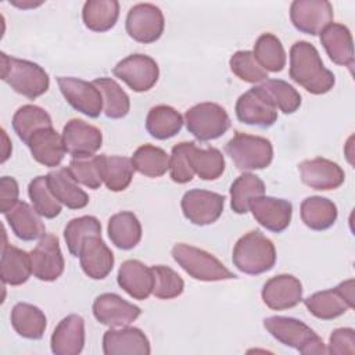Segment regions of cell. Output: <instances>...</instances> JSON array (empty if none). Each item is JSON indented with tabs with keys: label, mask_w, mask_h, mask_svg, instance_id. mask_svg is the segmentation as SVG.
<instances>
[{
	"label": "cell",
	"mask_w": 355,
	"mask_h": 355,
	"mask_svg": "<svg viewBox=\"0 0 355 355\" xmlns=\"http://www.w3.org/2000/svg\"><path fill=\"white\" fill-rule=\"evenodd\" d=\"M112 72L136 93L150 90L159 76L158 64L146 54L128 55L114 67Z\"/></svg>",
	"instance_id": "7c38bea8"
},
{
	"label": "cell",
	"mask_w": 355,
	"mask_h": 355,
	"mask_svg": "<svg viewBox=\"0 0 355 355\" xmlns=\"http://www.w3.org/2000/svg\"><path fill=\"white\" fill-rule=\"evenodd\" d=\"M32 275L31 257L21 248H17L6 241L1 247V262H0V276L4 284L21 286L28 282Z\"/></svg>",
	"instance_id": "83f0119b"
},
{
	"label": "cell",
	"mask_w": 355,
	"mask_h": 355,
	"mask_svg": "<svg viewBox=\"0 0 355 355\" xmlns=\"http://www.w3.org/2000/svg\"><path fill=\"white\" fill-rule=\"evenodd\" d=\"M290 78L312 94H324L336 83L313 44L305 40L295 42L290 49Z\"/></svg>",
	"instance_id": "6da1fadb"
},
{
	"label": "cell",
	"mask_w": 355,
	"mask_h": 355,
	"mask_svg": "<svg viewBox=\"0 0 355 355\" xmlns=\"http://www.w3.org/2000/svg\"><path fill=\"white\" fill-rule=\"evenodd\" d=\"M119 17L116 0H89L83 4L82 19L93 32H107L115 26Z\"/></svg>",
	"instance_id": "e575fe53"
},
{
	"label": "cell",
	"mask_w": 355,
	"mask_h": 355,
	"mask_svg": "<svg viewBox=\"0 0 355 355\" xmlns=\"http://www.w3.org/2000/svg\"><path fill=\"white\" fill-rule=\"evenodd\" d=\"M46 176L51 193L62 205L71 209H82L89 204V196L79 187L67 168L51 171Z\"/></svg>",
	"instance_id": "f1b7e54d"
},
{
	"label": "cell",
	"mask_w": 355,
	"mask_h": 355,
	"mask_svg": "<svg viewBox=\"0 0 355 355\" xmlns=\"http://www.w3.org/2000/svg\"><path fill=\"white\" fill-rule=\"evenodd\" d=\"M19 187L14 178L3 176L0 179V209L1 214H7L18 202Z\"/></svg>",
	"instance_id": "f907efd6"
},
{
	"label": "cell",
	"mask_w": 355,
	"mask_h": 355,
	"mask_svg": "<svg viewBox=\"0 0 355 355\" xmlns=\"http://www.w3.org/2000/svg\"><path fill=\"white\" fill-rule=\"evenodd\" d=\"M62 143L65 153L73 158H89L100 150L103 133L94 125L73 118L62 129Z\"/></svg>",
	"instance_id": "2e32d148"
},
{
	"label": "cell",
	"mask_w": 355,
	"mask_h": 355,
	"mask_svg": "<svg viewBox=\"0 0 355 355\" xmlns=\"http://www.w3.org/2000/svg\"><path fill=\"white\" fill-rule=\"evenodd\" d=\"M4 216L12 233L24 241H33L46 234L40 215L25 201H18Z\"/></svg>",
	"instance_id": "4316f807"
},
{
	"label": "cell",
	"mask_w": 355,
	"mask_h": 355,
	"mask_svg": "<svg viewBox=\"0 0 355 355\" xmlns=\"http://www.w3.org/2000/svg\"><path fill=\"white\" fill-rule=\"evenodd\" d=\"M105 355H148L151 352L147 336L137 327H111L103 336Z\"/></svg>",
	"instance_id": "44dd1931"
},
{
	"label": "cell",
	"mask_w": 355,
	"mask_h": 355,
	"mask_svg": "<svg viewBox=\"0 0 355 355\" xmlns=\"http://www.w3.org/2000/svg\"><path fill=\"white\" fill-rule=\"evenodd\" d=\"M252 54L266 72H280L286 67L284 47L273 33L261 35L254 44Z\"/></svg>",
	"instance_id": "60d3db41"
},
{
	"label": "cell",
	"mask_w": 355,
	"mask_h": 355,
	"mask_svg": "<svg viewBox=\"0 0 355 355\" xmlns=\"http://www.w3.org/2000/svg\"><path fill=\"white\" fill-rule=\"evenodd\" d=\"M28 194L33 208L40 216L53 219L60 215L62 204L51 193L47 183V176H36L33 180H31Z\"/></svg>",
	"instance_id": "b9f144b4"
},
{
	"label": "cell",
	"mask_w": 355,
	"mask_h": 355,
	"mask_svg": "<svg viewBox=\"0 0 355 355\" xmlns=\"http://www.w3.org/2000/svg\"><path fill=\"white\" fill-rule=\"evenodd\" d=\"M116 280L119 287L135 300H147L153 294V270L141 261H125L118 270Z\"/></svg>",
	"instance_id": "cb8c5ba5"
},
{
	"label": "cell",
	"mask_w": 355,
	"mask_h": 355,
	"mask_svg": "<svg viewBox=\"0 0 355 355\" xmlns=\"http://www.w3.org/2000/svg\"><path fill=\"white\" fill-rule=\"evenodd\" d=\"M304 305L315 318L330 320L354 308V279L341 282L337 287L313 293L304 300Z\"/></svg>",
	"instance_id": "ba28073f"
},
{
	"label": "cell",
	"mask_w": 355,
	"mask_h": 355,
	"mask_svg": "<svg viewBox=\"0 0 355 355\" xmlns=\"http://www.w3.org/2000/svg\"><path fill=\"white\" fill-rule=\"evenodd\" d=\"M93 234H101V223L98 222L97 218L85 215V216L71 219L64 229V239H65L68 251L73 257H78L80 251V245L85 241V239Z\"/></svg>",
	"instance_id": "7bdbcfd3"
},
{
	"label": "cell",
	"mask_w": 355,
	"mask_h": 355,
	"mask_svg": "<svg viewBox=\"0 0 355 355\" xmlns=\"http://www.w3.org/2000/svg\"><path fill=\"white\" fill-rule=\"evenodd\" d=\"M338 211L336 204L324 197L312 196L301 202V219L312 230H326L337 219Z\"/></svg>",
	"instance_id": "836d02e7"
},
{
	"label": "cell",
	"mask_w": 355,
	"mask_h": 355,
	"mask_svg": "<svg viewBox=\"0 0 355 355\" xmlns=\"http://www.w3.org/2000/svg\"><path fill=\"white\" fill-rule=\"evenodd\" d=\"M26 146L29 147L33 159L49 168L58 166L65 154L62 135L53 126L36 130L29 137Z\"/></svg>",
	"instance_id": "d4e9b609"
},
{
	"label": "cell",
	"mask_w": 355,
	"mask_h": 355,
	"mask_svg": "<svg viewBox=\"0 0 355 355\" xmlns=\"http://www.w3.org/2000/svg\"><path fill=\"white\" fill-rule=\"evenodd\" d=\"M130 159L135 171L147 178H159L169 169V155L153 144L140 146Z\"/></svg>",
	"instance_id": "f35d334b"
},
{
	"label": "cell",
	"mask_w": 355,
	"mask_h": 355,
	"mask_svg": "<svg viewBox=\"0 0 355 355\" xmlns=\"http://www.w3.org/2000/svg\"><path fill=\"white\" fill-rule=\"evenodd\" d=\"M190 144L191 141H182L172 147V153L169 155V175L175 183H187L194 176L189 157Z\"/></svg>",
	"instance_id": "c3c4849f"
},
{
	"label": "cell",
	"mask_w": 355,
	"mask_h": 355,
	"mask_svg": "<svg viewBox=\"0 0 355 355\" xmlns=\"http://www.w3.org/2000/svg\"><path fill=\"white\" fill-rule=\"evenodd\" d=\"M261 295L270 309H290L302 301V284L293 275H277L266 280Z\"/></svg>",
	"instance_id": "ffe728a7"
},
{
	"label": "cell",
	"mask_w": 355,
	"mask_h": 355,
	"mask_svg": "<svg viewBox=\"0 0 355 355\" xmlns=\"http://www.w3.org/2000/svg\"><path fill=\"white\" fill-rule=\"evenodd\" d=\"M189 133L200 141L215 140L230 128V118L225 108L216 103H200L184 114Z\"/></svg>",
	"instance_id": "52a82bcc"
},
{
	"label": "cell",
	"mask_w": 355,
	"mask_h": 355,
	"mask_svg": "<svg viewBox=\"0 0 355 355\" xmlns=\"http://www.w3.org/2000/svg\"><path fill=\"white\" fill-rule=\"evenodd\" d=\"M125 26L133 40L144 44L154 43L164 33L165 18L157 6L139 3L128 11Z\"/></svg>",
	"instance_id": "30bf717a"
},
{
	"label": "cell",
	"mask_w": 355,
	"mask_h": 355,
	"mask_svg": "<svg viewBox=\"0 0 355 355\" xmlns=\"http://www.w3.org/2000/svg\"><path fill=\"white\" fill-rule=\"evenodd\" d=\"M1 79L14 92L31 100L44 94L50 86L49 73L36 62L1 53Z\"/></svg>",
	"instance_id": "7a4b0ae2"
},
{
	"label": "cell",
	"mask_w": 355,
	"mask_h": 355,
	"mask_svg": "<svg viewBox=\"0 0 355 355\" xmlns=\"http://www.w3.org/2000/svg\"><path fill=\"white\" fill-rule=\"evenodd\" d=\"M329 354L354 355L355 354V330L351 327L336 329L329 338Z\"/></svg>",
	"instance_id": "681fc988"
},
{
	"label": "cell",
	"mask_w": 355,
	"mask_h": 355,
	"mask_svg": "<svg viewBox=\"0 0 355 355\" xmlns=\"http://www.w3.org/2000/svg\"><path fill=\"white\" fill-rule=\"evenodd\" d=\"M43 1H32V0H26V1H12L14 6L19 7V8H33L40 6Z\"/></svg>",
	"instance_id": "f5cc1de1"
},
{
	"label": "cell",
	"mask_w": 355,
	"mask_h": 355,
	"mask_svg": "<svg viewBox=\"0 0 355 355\" xmlns=\"http://www.w3.org/2000/svg\"><path fill=\"white\" fill-rule=\"evenodd\" d=\"M3 157H1V162H6L7 161V158L10 157V154H11V143L8 141V137H7V133H6V130L3 129Z\"/></svg>",
	"instance_id": "816d5d0a"
},
{
	"label": "cell",
	"mask_w": 355,
	"mask_h": 355,
	"mask_svg": "<svg viewBox=\"0 0 355 355\" xmlns=\"http://www.w3.org/2000/svg\"><path fill=\"white\" fill-rule=\"evenodd\" d=\"M225 151L240 171L263 169L273 159V147L266 137L241 132H236L226 143Z\"/></svg>",
	"instance_id": "8992f818"
},
{
	"label": "cell",
	"mask_w": 355,
	"mask_h": 355,
	"mask_svg": "<svg viewBox=\"0 0 355 355\" xmlns=\"http://www.w3.org/2000/svg\"><path fill=\"white\" fill-rule=\"evenodd\" d=\"M263 327L279 343L297 349L302 355L327 354L322 338L304 322L287 316H269L263 319Z\"/></svg>",
	"instance_id": "277c9868"
},
{
	"label": "cell",
	"mask_w": 355,
	"mask_h": 355,
	"mask_svg": "<svg viewBox=\"0 0 355 355\" xmlns=\"http://www.w3.org/2000/svg\"><path fill=\"white\" fill-rule=\"evenodd\" d=\"M97 158L101 180L108 190L122 191L130 184L135 172L130 158L105 154L97 155Z\"/></svg>",
	"instance_id": "1f68e13d"
},
{
	"label": "cell",
	"mask_w": 355,
	"mask_h": 355,
	"mask_svg": "<svg viewBox=\"0 0 355 355\" xmlns=\"http://www.w3.org/2000/svg\"><path fill=\"white\" fill-rule=\"evenodd\" d=\"M263 194L265 183L262 179L250 172L243 173L230 186V207L239 215L247 214L250 201Z\"/></svg>",
	"instance_id": "74e56055"
},
{
	"label": "cell",
	"mask_w": 355,
	"mask_h": 355,
	"mask_svg": "<svg viewBox=\"0 0 355 355\" xmlns=\"http://www.w3.org/2000/svg\"><path fill=\"white\" fill-rule=\"evenodd\" d=\"M248 211L252 212V216L261 226L273 233L286 230L293 216V205L290 201L268 196L251 200Z\"/></svg>",
	"instance_id": "ac0fdd59"
},
{
	"label": "cell",
	"mask_w": 355,
	"mask_h": 355,
	"mask_svg": "<svg viewBox=\"0 0 355 355\" xmlns=\"http://www.w3.org/2000/svg\"><path fill=\"white\" fill-rule=\"evenodd\" d=\"M233 265L245 275H261L276 263V248L270 239L259 230H251L234 244Z\"/></svg>",
	"instance_id": "3957f363"
},
{
	"label": "cell",
	"mask_w": 355,
	"mask_h": 355,
	"mask_svg": "<svg viewBox=\"0 0 355 355\" xmlns=\"http://www.w3.org/2000/svg\"><path fill=\"white\" fill-rule=\"evenodd\" d=\"M141 313L137 305L123 300L118 294L104 293L100 294L93 302L94 318L110 327H123L135 322Z\"/></svg>",
	"instance_id": "e0dca14e"
},
{
	"label": "cell",
	"mask_w": 355,
	"mask_h": 355,
	"mask_svg": "<svg viewBox=\"0 0 355 355\" xmlns=\"http://www.w3.org/2000/svg\"><path fill=\"white\" fill-rule=\"evenodd\" d=\"M58 87L67 103L89 118H97L103 111V96L93 82L72 76H58Z\"/></svg>",
	"instance_id": "4fadbf2b"
},
{
	"label": "cell",
	"mask_w": 355,
	"mask_h": 355,
	"mask_svg": "<svg viewBox=\"0 0 355 355\" xmlns=\"http://www.w3.org/2000/svg\"><path fill=\"white\" fill-rule=\"evenodd\" d=\"M320 43L334 64L348 67L352 71L354 40L349 29L345 25L331 22L320 32Z\"/></svg>",
	"instance_id": "484cf974"
},
{
	"label": "cell",
	"mask_w": 355,
	"mask_h": 355,
	"mask_svg": "<svg viewBox=\"0 0 355 355\" xmlns=\"http://www.w3.org/2000/svg\"><path fill=\"white\" fill-rule=\"evenodd\" d=\"M103 96V111L107 118L121 119L130 110V100L126 92L112 78H97L93 80Z\"/></svg>",
	"instance_id": "d590c367"
},
{
	"label": "cell",
	"mask_w": 355,
	"mask_h": 355,
	"mask_svg": "<svg viewBox=\"0 0 355 355\" xmlns=\"http://www.w3.org/2000/svg\"><path fill=\"white\" fill-rule=\"evenodd\" d=\"M236 116L245 125L269 128L277 121V108L262 86H254L236 101Z\"/></svg>",
	"instance_id": "9c48e42d"
},
{
	"label": "cell",
	"mask_w": 355,
	"mask_h": 355,
	"mask_svg": "<svg viewBox=\"0 0 355 355\" xmlns=\"http://www.w3.org/2000/svg\"><path fill=\"white\" fill-rule=\"evenodd\" d=\"M107 232L111 243L121 250H132L141 240L140 220L130 211L112 215L108 220Z\"/></svg>",
	"instance_id": "f546056e"
},
{
	"label": "cell",
	"mask_w": 355,
	"mask_h": 355,
	"mask_svg": "<svg viewBox=\"0 0 355 355\" xmlns=\"http://www.w3.org/2000/svg\"><path fill=\"white\" fill-rule=\"evenodd\" d=\"M50 126H53L51 116L47 114L46 110L33 104H26L19 107L12 116V128L17 136L24 143H28L29 137L36 130L42 128H50Z\"/></svg>",
	"instance_id": "ab89813d"
},
{
	"label": "cell",
	"mask_w": 355,
	"mask_h": 355,
	"mask_svg": "<svg viewBox=\"0 0 355 355\" xmlns=\"http://www.w3.org/2000/svg\"><path fill=\"white\" fill-rule=\"evenodd\" d=\"M189 157L194 173L202 180H215L225 171V158L215 147L200 148L191 141Z\"/></svg>",
	"instance_id": "8d00e7d4"
},
{
	"label": "cell",
	"mask_w": 355,
	"mask_h": 355,
	"mask_svg": "<svg viewBox=\"0 0 355 355\" xmlns=\"http://www.w3.org/2000/svg\"><path fill=\"white\" fill-rule=\"evenodd\" d=\"M175 262L193 279L201 282L232 280L237 276L212 254L190 244L178 243L172 248Z\"/></svg>",
	"instance_id": "5b68a950"
},
{
	"label": "cell",
	"mask_w": 355,
	"mask_h": 355,
	"mask_svg": "<svg viewBox=\"0 0 355 355\" xmlns=\"http://www.w3.org/2000/svg\"><path fill=\"white\" fill-rule=\"evenodd\" d=\"M69 175L80 184L89 189H98L103 184L97 155L89 158H73L67 166Z\"/></svg>",
	"instance_id": "7dc6e473"
},
{
	"label": "cell",
	"mask_w": 355,
	"mask_h": 355,
	"mask_svg": "<svg viewBox=\"0 0 355 355\" xmlns=\"http://www.w3.org/2000/svg\"><path fill=\"white\" fill-rule=\"evenodd\" d=\"M51 351L55 355H78L85 345V320L72 313L65 316L54 329L50 340Z\"/></svg>",
	"instance_id": "603a6c76"
},
{
	"label": "cell",
	"mask_w": 355,
	"mask_h": 355,
	"mask_svg": "<svg viewBox=\"0 0 355 355\" xmlns=\"http://www.w3.org/2000/svg\"><path fill=\"white\" fill-rule=\"evenodd\" d=\"M78 258L85 275L94 280L107 277L114 266V254L103 241L101 234H93L85 239Z\"/></svg>",
	"instance_id": "7402d4cb"
},
{
	"label": "cell",
	"mask_w": 355,
	"mask_h": 355,
	"mask_svg": "<svg viewBox=\"0 0 355 355\" xmlns=\"http://www.w3.org/2000/svg\"><path fill=\"white\" fill-rule=\"evenodd\" d=\"M261 86L268 92L276 108H279L282 112L293 114L300 108L301 96L287 82L282 79H266Z\"/></svg>",
	"instance_id": "ee69618b"
},
{
	"label": "cell",
	"mask_w": 355,
	"mask_h": 355,
	"mask_svg": "<svg viewBox=\"0 0 355 355\" xmlns=\"http://www.w3.org/2000/svg\"><path fill=\"white\" fill-rule=\"evenodd\" d=\"M333 7L326 0H295L290 6V19L302 33L320 35L333 22Z\"/></svg>",
	"instance_id": "5bb4252c"
},
{
	"label": "cell",
	"mask_w": 355,
	"mask_h": 355,
	"mask_svg": "<svg viewBox=\"0 0 355 355\" xmlns=\"http://www.w3.org/2000/svg\"><path fill=\"white\" fill-rule=\"evenodd\" d=\"M11 326L24 338L39 340L43 337L47 319L43 311L28 302H18L11 309Z\"/></svg>",
	"instance_id": "4dcf8cb0"
},
{
	"label": "cell",
	"mask_w": 355,
	"mask_h": 355,
	"mask_svg": "<svg viewBox=\"0 0 355 355\" xmlns=\"http://www.w3.org/2000/svg\"><path fill=\"white\" fill-rule=\"evenodd\" d=\"M229 65L232 72L244 82L258 83L265 82L268 79V72L258 64L252 51L250 50L236 51L230 57Z\"/></svg>",
	"instance_id": "f6af8a7d"
},
{
	"label": "cell",
	"mask_w": 355,
	"mask_h": 355,
	"mask_svg": "<svg viewBox=\"0 0 355 355\" xmlns=\"http://www.w3.org/2000/svg\"><path fill=\"white\" fill-rule=\"evenodd\" d=\"M154 276L153 294L161 300H171L179 297L184 290L183 279L169 266L157 265L151 268Z\"/></svg>",
	"instance_id": "bcb514c9"
},
{
	"label": "cell",
	"mask_w": 355,
	"mask_h": 355,
	"mask_svg": "<svg viewBox=\"0 0 355 355\" xmlns=\"http://www.w3.org/2000/svg\"><path fill=\"white\" fill-rule=\"evenodd\" d=\"M32 275L42 282H54L64 272V257L57 236L44 234L29 252Z\"/></svg>",
	"instance_id": "9a60e30c"
},
{
	"label": "cell",
	"mask_w": 355,
	"mask_h": 355,
	"mask_svg": "<svg viewBox=\"0 0 355 355\" xmlns=\"http://www.w3.org/2000/svg\"><path fill=\"white\" fill-rule=\"evenodd\" d=\"M183 116L171 105L153 107L146 118V129L154 139L166 140L176 136L183 126Z\"/></svg>",
	"instance_id": "d6a6232c"
},
{
	"label": "cell",
	"mask_w": 355,
	"mask_h": 355,
	"mask_svg": "<svg viewBox=\"0 0 355 355\" xmlns=\"http://www.w3.org/2000/svg\"><path fill=\"white\" fill-rule=\"evenodd\" d=\"M182 211L184 218L197 226H207L219 219L225 207V197L222 194L193 189L182 197Z\"/></svg>",
	"instance_id": "8fae6325"
},
{
	"label": "cell",
	"mask_w": 355,
	"mask_h": 355,
	"mask_svg": "<svg viewBox=\"0 0 355 355\" xmlns=\"http://www.w3.org/2000/svg\"><path fill=\"white\" fill-rule=\"evenodd\" d=\"M298 171L304 184L322 191L340 187L345 179V173L337 162L320 157L302 161L298 164Z\"/></svg>",
	"instance_id": "d6986e66"
}]
</instances>
